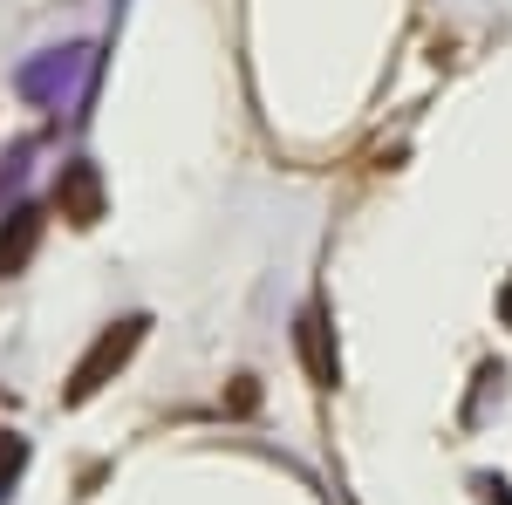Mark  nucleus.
Here are the masks:
<instances>
[{
    "mask_svg": "<svg viewBox=\"0 0 512 505\" xmlns=\"http://www.w3.org/2000/svg\"><path fill=\"white\" fill-rule=\"evenodd\" d=\"M35 246H41V212H35V205H21V212L0 226V280H14V273L28 267Z\"/></svg>",
    "mask_w": 512,
    "mask_h": 505,
    "instance_id": "obj_4",
    "label": "nucleus"
},
{
    "mask_svg": "<svg viewBox=\"0 0 512 505\" xmlns=\"http://www.w3.org/2000/svg\"><path fill=\"white\" fill-rule=\"evenodd\" d=\"M144 328H151L144 314H123V321H110V328L89 342V355L76 362V376H69V389H62V396H69V403H89V396H96V389H103V383H110V376L123 369V362L137 355Z\"/></svg>",
    "mask_w": 512,
    "mask_h": 505,
    "instance_id": "obj_1",
    "label": "nucleus"
},
{
    "mask_svg": "<svg viewBox=\"0 0 512 505\" xmlns=\"http://www.w3.org/2000/svg\"><path fill=\"white\" fill-rule=\"evenodd\" d=\"M294 349H301V362H308V376H315L321 389L342 383V362H335V349H328V321H321V308H301V321H294Z\"/></svg>",
    "mask_w": 512,
    "mask_h": 505,
    "instance_id": "obj_3",
    "label": "nucleus"
},
{
    "mask_svg": "<svg viewBox=\"0 0 512 505\" xmlns=\"http://www.w3.org/2000/svg\"><path fill=\"white\" fill-rule=\"evenodd\" d=\"M21 458H28V444H21V437H0V492H7V478L21 471Z\"/></svg>",
    "mask_w": 512,
    "mask_h": 505,
    "instance_id": "obj_5",
    "label": "nucleus"
},
{
    "mask_svg": "<svg viewBox=\"0 0 512 505\" xmlns=\"http://www.w3.org/2000/svg\"><path fill=\"white\" fill-rule=\"evenodd\" d=\"M55 212L69 219V226H96L103 219V178H96V164H62V178H55Z\"/></svg>",
    "mask_w": 512,
    "mask_h": 505,
    "instance_id": "obj_2",
    "label": "nucleus"
}]
</instances>
